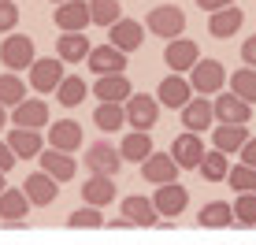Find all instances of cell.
Instances as JSON below:
<instances>
[{
	"mask_svg": "<svg viewBox=\"0 0 256 245\" xmlns=\"http://www.w3.org/2000/svg\"><path fill=\"white\" fill-rule=\"evenodd\" d=\"M193 97V90H190V82L182 74H167L160 86H156V104H164V108H186Z\"/></svg>",
	"mask_w": 256,
	"mask_h": 245,
	"instance_id": "obj_18",
	"label": "cell"
},
{
	"mask_svg": "<svg viewBox=\"0 0 256 245\" xmlns=\"http://www.w3.org/2000/svg\"><path fill=\"white\" fill-rule=\"evenodd\" d=\"M19 26V8L15 0H0V34H15Z\"/></svg>",
	"mask_w": 256,
	"mask_h": 245,
	"instance_id": "obj_40",
	"label": "cell"
},
{
	"mask_svg": "<svg viewBox=\"0 0 256 245\" xmlns=\"http://www.w3.org/2000/svg\"><path fill=\"white\" fill-rule=\"evenodd\" d=\"M242 60H245V67H252V71H256V34L242 41Z\"/></svg>",
	"mask_w": 256,
	"mask_h": 245,
	"instance_id": "obj_42",
	"label": "cell"
},
{
	"mask_svg": "<svg viewBox=\"0 0 256 245\" xmlns=\"http://www.w3.org/2000/svg\"><path fill=\"white\" fill-rule=\"evenodd\" d=\"M86 93H90V86L78 74H64V82L56 86V100L64 104V108H78V104L86 100Z\"/></svg>",
	"mask_w": 256,
	"mask_h": 245,
	"instance_id": "obj_30",
	"label": "cell"
},
{
	"mask_svg": "<svg viewBox=\"0 0 256 245\" xmlns=\"http://www.w3.org/2000/svg\"><path fill=\"white\" fill-rule=\"evenodd\" d=\"M12 168H15V152H12L4 142H0V174H8Z\"/></svg>",
	"mask_w": 256,
	"mask_h": 245,
	"instance_id": "obj_43",
	"label": "cell"
},
{
	"mask_svg": "<svg viewBox=\"0 0 256 245\" xmlns=\"http://www.w3.org/2000/svg\"><path fill=\"white\" fill-rule=\"evenodd\" d=\"M60 82H64V64L56 56H45V60L30 64V90L34 93H56Z\"/></svg>",
	"mask_w": 256,
	"mask_h": 245,
	"instance_id": "obj_6",
	"label": "cell"
},
{
	"mask_svg": "<svg viewBox=\"0 0 256 245\" xmlns=\"http://www.w3.org/2000/svg\"><path fill=\"white\" fill-rule=\"evenodd\" d=\"M245 142H249V126H216L212 130V148L223 152V156L238 152Z\"/></svg>",
	"mask_w": 256,
	"mask_h": 245,
	"instance_id": "obj_27",
	"label": "cell"
},
{
	"mask_svg": "<svg viewBox=\"0 0 256 245\" xmlns=\"http://www.w3.org/2000/svg\"><path fill=\"white\" fill-rule=\"evenodd\" d=\"M126 108H122V116H126V126L141 130V134H148V130L156 126V119H160V104H156V97H148V93H130Z\"/></svg>",
	"mask_w": 256,
	"mask_h": 245,
	"instance_id": "obj_4",
	"label": "cell"
},
{
	"mask_svg": "<svg viewBox=\"0 0 256 245\" xmlns=\"http://www.w3.org/2000/svg\"><path fill=\"white\" fill-rule=\"evenodd\" d=\"M0 126H8V108H0Z\"/></svg>",
	"mask_w": 256,
	"mask_h": 245,
	"instance_id": "obj_45",
	"label": "cell"
},
{
	"mask_svg": "<svg viewBox=\"0 0 256 245\" xmlns=\"http://www.w3.org/2000/svg\"><path fill=\"white\" fill-rule=\"evenodd\" d=\"M197 171L204 174V182H223V178H226V171H230V160H226L223 152H216V148H212V152L200 156Z\"/></svg>",
	"mask_w": 256,
	"mask_h": 245,
	"instance_id": "obj_35",
	"label": "cell"
},
{
	"mask_svg": "<svg viewBox=\"0 0 256 245\" xmlns=\"http://www.w3.org/2000/svg\"><path fill=\"white\" fill-rule=\"evenodd\" d=\"M86 67H90L96 78L126 74V56H122L119 48H112V45H96V48H90V56H86Z\"/></svg>",
	"mask_w": 256,
	"mask_h": 245,
	"instance_id": "obj_13",
	"label": "cell"
},
{
	"mask_svg": "<svg viewBox=\"0 0 256 245\" xmlns=\"http://www.w3.org/2000/svg\"><path fill=\"white\" fill-rule=\"evenodd\" d=\"M22 197L30 200L34 208H48L52 200L60 197V186L48 178L45 171H34V174H26V182H22Z\"/></svg>",
	"mask_w": 256,
	"mask_h": 245,
	"instance_id": "obj_16",
	"label": "cell"
},
{
	"mask_svg": "<svg viewBox=\"0 0 256 245\" xmlns=\"http://www.w3.org/2000/svg\"><path fill=\"white\" fill-rule=\"evenodd\" d=\"M148 200H152L156 216H182L190 204V190L182 182H167V186H156V194Z\"/></svg>",
	"mask_w": 256,
	"mask_h": 245,
	"instance_id": "obj_7",
	"label": "cell"
},
{
	"mask_svg": "<svg viewBox=\"0 0 256 245\" xmlns=\"http://www.w3.org/2000/svg\"><path fill=\"white\" fill-rule=\"evenodd\" d=\"M238 194H256V168H242V164H234L230 171H226V178Z\"/></svg>",
	"mask_w": 256,
	"mask_h": 245,
	"instance_id": "obj_38",
	"label": "cell"
},
{
	"mask_svg": "<svg viewBox=\"0 0 256 245\" xmlns=\"http://www.w3.org/2000/svg\"><path fill=\"white\" fill-rule=\"evenodd\" d=\"M197 223L208 226V230H226V226H234V208L226 204V200H208V204L200 208Z\"/></svg>",
	"mask_w": 256,
	"mask_h": 245,
	"instance_id": "obj_28",
	"label": "cell"
},
{
	"mask_svg": "<svg viewBox=\"0 0 256 245\" xmlns=\"http://www.w3.org/2000/svg\"><path fill=\"white\" fill-rule=\"evenodd\" d=\"M145 26L156 34V38H182V30H186V12H182L178 4H156L152 12L145 15Z\"/></svg>",
	"mask_w": 256,
	"mask_h": 245,
	"instance_id": "obj_2",
	"label": "cell"
},
{
	"mask_svg": "<svg viewBox=\"0 0 256 245\" xmlns=\"http://www.w3.org/2000/svg\"><path fill=\"white\" fill-rule=\"evenodd\" d=\"M0 60H4V67H8L12 74L30 71V64L38 60L34 38H30V34H8V38L0 41Z\"/></svg>",
	"mask_w": 256,
	"mask_h": 245,
	"instance_id": "obj_1",
	"label": "cell"
},
{
	"mask_svg": "<svg viewBox=\"0 0 256 245\" xmlns=\"http://www.w3.org/2000/svg\"><path fill=\"white\" fill-rule=\"evenodd\" d=\"M230 208L238 216V226H256V194H242Z\"/></svg>",
	"mask_w": 256,
	"mask_h": 245,
	"instance_id": "obj_39",
	"label": "cell"
},
{
	"mask_svg": "<svg viewBox=\"0 0 256 245\" xmlns=\"http://www.w3.org/2000/svg\"><path fill=\"white\" fill-rule=\"evenodd\" d=\"M93 122L100 130H119V126H126V116H122V104H96V112H93Z\"/></svg>",
	"mask_w": 256,
	"mask_h": 245,
	"instance_id": "obj_36",
	"label": "cell"
},
{
	"mask_svg": "<svg viewBox=\"0 0 256 245\" xmlns=\"http://www.w3.org/2000/svg\"><path fill=\"white\" fill-rule=\"evenodd\" d=\"M41 171L48 174L52 182H70L78 174V164H74V156H67V152H56V148H41Z\"/></svg>",
	"mask_w": 256,
	"mask_h": 245,
	"instance_id": "obj_20",
	"label": "cell"
},
{
	"mask_svg": "<svg viewBox=\"0 0 256 245\" xmlns=\"http://www.w3.org/2000/svg\"><path fill=\"white\" fill-rule=\"evenodd\" d=\"M226 86V71L219 60H197V64L190 67V90L200 93V97H216V93H223Z\"/></svg>",
	"mask_w": 256,
	"mask_h": 245,
	"instance_id": "obj_3",
	"label": "cell"
},
{
	"mask_svg": "<svg viewBox=\"0 0 256 245\" xmlns=\"http://www.w3.org/2000/svg\"><path fill=\"white\" fill-rule=\"evenodd\" d=\"M82 200L90 208H104L116 200V178H108V174H90L82 186Z\"/></svg>",
	"mask_w": 256,
	"mask_h": 245,
	"instance_id": "obj_23",
	"label": "cell"
},
{
	"mask_svg": "<svg viewBox=\"0 0 256 245\" xmlns=\"http://www.w3.org/2000/svg\"><path fill=\"white\" fill-rule=\"evenodd\" d=\"M130 93H134V86H130L126 74H104L93 82V97L100 104H122Z\"/></svg>",
	"mask_w": 256,
	"mask_h": 245,
	"instance_id": "obj_19",
	"label": "cell"
},
{
	"mask_svg": "<svg viewBox=\"0 0 256 245\" xmlns=\"http://www.w3.org/2000/svg\"><path fill=\"white\" fill-rule=\"evenodd\" d=\"M26 100V82L19 74H0V108H15V104Z\"/></svg>",
	"mask_w": 256,
	"mask_h": 245,
	"instance_id": "obj_34",
	"label": "cell"
},
{
	"mask_svg": "<svg viewBox=\"0 0 256 245\" xmlns=\"http://www.w3.org/2000/svg\"><path fill=\"white\" fill-rule=\"evenodd\" d=\"M86 168H90V174H108V178H116L119 168H122V156L116 145L108 142H96L86 148Z\"/></svg>",
	"mask_w": 256,
	"mask_h": 245,
	"instance_id": "obj_8",
	"label": "cell"
},
{
	"mask_svg": "<svg viewBox=\"0 0 256 245\" xmlns=\"http://www.w3.org/2000/svg\"><path fill=\"white\" fill-rule=\"evenodd\" d=\"M52 4H67V0H52Z\"/></svg>",
	"mask_w": 256,
	"mask_h": 245,
	"instance_id": "obj_47",
	"label": "cell"
},
{
	"mask_svg": "<svg viewBox=\"0 0 256 245\" xmlns=\"http://www.w3.org/2000/svg\"><path fill=\"white\" fill-rule=\"evenodd\" d=\"M234 0H197V8L200 12H219V8H230Z\"/></svg>",
	"mask_w": 256,
	"mask_h": 245,
	"instance_id": "obj_44",
	"label": "cell"
},
{
	"mask_svg": "<svg viewBox=\"0 0 256 245\" xmlns=\"http://www.w3.org/2000/svg\"><path fill=\"white\" fill-rule=\"evenodd\" d=\"M90 38L86 34H64V38H56V60L60 64H82L86 56H90Z\"/></svg>",
	"mask_w": 256,
	"mask_h": 245,
	"instance_id": "obj_24",
	"label": "cell"
},
{
	"mask_svg": "<svg viewBox=\"0 0 256 245\" xmlns=\"http://www.w3.org/2000/svg\"><path fill=\"white\" fill-rule=\"evenodd\" d=\"M30 212V200L22 197V190L19 186H8L4 194H0V220H22V216Z\"/></svg>",
	"mask_w": 256,
	"mask_h": 245,
	"instance_id": "obj_32",
	"label": "cell"
},
{
	"mask_svg": "<svg viewBox=\"0 0 256 245\" xmlns=\"http://www.w3.org/2000/svg\"><path fill=\"white\" fill-rule=\"evenodd\" d=\"M238 156H242V168H256V138H249V142L238 148Z\"/></svg>",
	"mask_w": 256,
	"mask_h": 245,
	"instance_id": "obj_41",
	"label": "cell"
},
{
	"mask_svg": "<svg viewBox=\"0 0 256 245\" xmlns=\"http://www.w3.org/2000/svg\"><path fill=\"white\" fill-rule=\"evenodd\" d=\"M212 116L219 119V126H245L252 119V108L245 100H238L234 93H219L216 104H212Z\"/></svg>",
	"mask_w": 256,
	"mask_h": 245,
	"instance_id": "obj_11",
	"label": "cell"
},
{
	"mask_svg": "<svg viewBox=\"0 0 256 245\" xmlns=\"http://www.w3.org/2000/svg\"><path fill=\"white\" fill-rule=\"evenodd\" d=\"M119 212H122V220H126L130 226H156L160 220H156V208H152V200L148 197H122V204H119Z\"/></svg>",
	"mask_w": 256,
	"mask_h": 245,
	"instance_id": "obj_22",
	"label": "cell"
},
{
	"mask_svg": "<svg viewBox=\"0 0 256 245\" xmlns=\"http://www.w3.org/2000/svg\"><path fill=\"white\" fill-rule=\"evenodd\" d=\"M141 178L148 182V186H167V182H178V168H174V160L167 152H148L145 160H141Z\"/></svg>",
	"mask_w": 256,
	"mask_h": 245,
	"instance_id": "obj_10",
	"label": "cell"
},
{
	"mask_svg": "<svg viewBox=\"0 0 256 245\" xmlns=\"http://www.w3.org/2000/svg\"><path fill=\"white\" fill-rule=\"evenodd\" d=\"M141 41H145V26L138 19H119L108 26V45L119 48L122 56H130L134 48H141Z\"/></svg>",
	"mask_w": 256,
	"mask_h": 245,
	"instance_id": "obj_9",
	"label": "cell"
},
{
	"mask_svg": "<svg viewBox=\"0 0 256 245\" xmlns=\"http://www.w3.org/2000/svg\"><path fill=\"white\" fill-rule=\"evenodd\" d=\"M104 223H108V220L100 216V208H90V204L67 216V226H70V230H82V226H86V230H96V226H104Z\"/></svg>",
	"mask_w": 256,
	"mask_h": 245,
	"instance_id": "obj_37",
	"label": "cell"
},
{
	"mask_svg": "<svg viewBox=\"0 0 256 245\" xmlns=\"http://www.w3.org/2000/svg\"><path fill=\"white\" fill-rule=\"evenodd\" d=\"M216 116H212V104L204 97H190V104L182 108V126L190 130V134H200L204 126H212Z\"/></svg>",
	"mask_w": 256,
	"mask_h": 245,
	"instance_id": "obj_25",
	"label": "cell"
},
{
	"mask_svg": "<svg viewBox=\"0 0 256 245\" xmlns=\"http://www.w3.org/2000/svg\"><path fill=\"white\" fill-rule=\"evenodd\" d=\"M226 82H230V93H234L238 100H245L249 108L256 104V71H252V67H238Z\"/></svg>",
	"mask_w": 256,
	"mask_h": 245,
	"instance_id": "obj_31",
	"label": "cell"
},
{
	"mask_svg": "<svg viewBox=\"0 0 256 245\" xmlns=\"http://www.w3.org/2000/svg\"><path fill=\"white\" fill-rule=\"evenodd\" d=\"M48 148L56 152H78L82 148V122L74 119H56V126H48Z\"/></svg>",
	"mask_w": 256,
	"mask_h": 245,
	"instance_id": "obj_17",
	"label": "cell"
},
{
	"mask_svg": "<svg viewBox=\"0 0 256 245\" xmlns=\"http://www.w3.org/2000/svg\"><path fill=\"white\" fill-rule=\"evenodd\" d=\"M197 60H200V48H197V41H190V38H174V41H167V48H164V64L171 67V74L190 71Z\"/></svg>",
	"mask_w": 256,
	"mask_h": 245,
	"instance_id": "obj_15",
	"label": "cell"
},
{
	"mask_svg": "<svg viewBox=\"0 0 256 245\" xmlns=\"http://www.w3.org/2000/svg\"><path fill=\"white\" fill-rule=\"evenodd\" d=\"M90 22L93 26H104V30H108L112 22H119L122 19V4L119 0H90Z\"/></svg>",
	"mask_w": 256,
	"mask_h": 245,
	"instance_id": "obj_33",
	"label": "cell"
},
{
	"mask_svg": "<svg viewBox=\"0 0 256 245\" xmlns=\"http://www.w3.org/2000/svg\"><path fill=\"white\" fill-rule=\"evenodd\" d=\"M167 156L174 160V168L178 171H197L200 156H204V142H200V134H178L171 142V148H167Z\"/></svg>",
	"mask_w": 256,
	"mask_h": 245,
	"instance_id": "obj_5",
	"label": "cell"
},
{
	"mask_svg": "<svg viewBox=\"0 0 256 245\" xmlns=\"http://www.w3.org/2000/svg\"><path fill=\"white\" fill-rule=\"evenodd\" d=\"M152 152V138L148 134H141V130H130L126 138H122V145H119V156H122V164H141L145 156Z\"/></svg>",
	"mask_w": 256,
	"mask_h": 245,
	"instance_id": "obj_29",
	"label": "cell"
},
{
	"mask_svg": "<svg viewBox=\"0 0 256 245\" xmlns=\"http://www.w3.org/2000/svg\"><path fill=\"white\" fill-rule=\"evenodd\" d=\"M4 145L15 152V160H19V156H26V160H30V156H41V148H45V138H41L38 130H19V126H15L12 134H8Z\"/></svg>",
	"mask_w": 256,
	"mask_h": 245,
	"instance_id": "obj_26",
	"label": "cell"
},
{
	"mask_svg": "<svg viewBox=\"0 0 256 245\" xmlns=\"http://www.w3.org/2000/svg\"><path fill=\"white\" fill-rule=\"evenodd\" d=\"M4 190H8V186H4V174H0V194H4Z\"/></svg>",
	"mask_w": 256,
	"mask_h": 245,
	"instance_id": "obj_46",
	"label": "cell"
},
{
	"mask_svg": "<svg viewBox=\"0 0 256 245\" xmlns=\"http://www.w3.org/2000/svg\"><path fill=\"white\" fill-rule=\"evenodd\" d=\"M242 22H245V12L238 4H230V8H219V12H212L208 15V34L212 38H234L238 30H242Z\"/></svg>",
	"mask_w": 256,
	"mask_h": 245,
	"instance_id": "obj_21",
	"label": "cell"
},
{
	"mask_svg": "<svg viewBox=\"0 0 256 245\" xmlns=\"http://www.w3.org/2000/svg\"><path fill=\"white\" fill-rule=\"evenodd\" d=\"M52 22H56V30H64V34H86V26H90V8H86V0L56 4Z\"/></svg>",
	"mask_w": 256,
	"mask_h": 245,
	"instance_id": "obj_12",
	"label": "cell"
},
{
	"mask_svg": "<svg viewBox=\"0 0 256 245\" xmlns=\"http://www.w3.org/2000/svg\"><path fill=\"white\" fill-rule=\"evenodd\" d=\"M12 126L38 130V134H41V126H48V104L38 100V97H26L22 104H15V108H12Z\"/></svg>",
	"mask_w": 256,
	"mask_h": 245,
	"instance_id": "obj_14",
	"label": "cell"
}]
</instances>
